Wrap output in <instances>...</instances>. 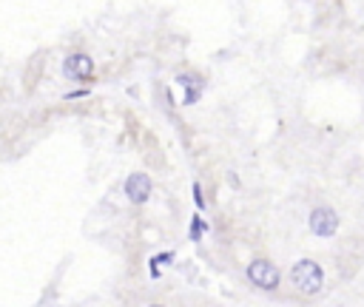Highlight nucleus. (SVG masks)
Here are the masks:
<instances>
[{
  "instance_id": "f257e3e1",
  "label": "nucleus",
  "mask_w": 364,
  "mask_h": 307,
  "mask_svg": "<svg viewBox=\"0 0 364 307\" xmlns=\"http://www.w3.org/2000/svg\"><path fill=\"white\" fill-rule=\"evenodd\" d=\"M287 276H290L293 290H296L299 296H304V298L318 296L321 287H324V267H321L318 262H313V259H299V262H293V267H290Z\"/></svg>"
},
{
  "instance_id": "f03ea898",
  "label": "nucleus",
  "mask_w": 364,
  "mask_h": 307,
  "mask_svg": "<svg viewBox=\"0 0 364 307\" xmlns=\"http://www.w3.org/2000/svg\"><path fill=\"white\" fill-rule=\"evenodd\" d=\"M245 276H247V281H250L253 287H259V290H264V293H273V290H279V284H282V270L276 267V262H270V259H264V256L250 259Z\"/></svg>"
},
{
  "instance_id": "7ed1b4c3",
  "label": "nucleus",
  "mask_w": 364,
  "mask_h": 307,
  "mask_svg": "<svg viewBox=\"0 0 364 307\" xmlns=\"http://www.w3.org/2000/svg\"><path fill=\"white\" fill-rule=\"evenodd\" d=\"M307 227H310L313 236H318V239H330V236L338 233L341 219H338L336 208H330V205H316V208H310Z\"/></svg>"
},
{
  "instance_id": "20e7f679",
  "label": "nucleus",
  "mask_w": 364,
  "mask_h": 307,
  "mask_svg": "<svg viewBox=\"0 0 364 307\" xmlns=\"http://www.w3.org/2000/svg\"><path fill=\"white\" fill-rule=\"evenodd\" d=\"M97 74V65L94 60L85 54V51H71L65 60H63V77L71 80V82H91Z\"/></svg>"
},
{
  "instance_id": "39448f33",
  "label": "nucleus",
  "mask_w": 364,
  "mask_h": 307,
  "mask_svg": "<svg viewBox=\"0 0 364 307\" xmlns=\"http://www.w3.org/2000/svg\"><path fill=\"white\" fill-rule=\"evenodd\" d=\"M122 193H125V199H128L131 205H145V202L151 199V193H154V179H151L148 173L136 171V173H131V176L125 179Z\"/></svg>"
},
{
  "instance_id": "423d86ee",
  "label": "nucleus",
  "mask_w": 364,
  "mask_h": 307,
  "mask_svg": "<svg viewBox=\"0 0 364 307\" xmlns=\"http://www.w3.org/2000/svg\"><path fill=\"white\" fill-rule=\"evenodd\" d=\"M176 85L182 88V105H196L205 94V77L196 71H179Z\"/></svg>"
},
{
  "instance_id": "0eeeda50",
  "label": "nucleus",
  "mask_w": 364,
  "mask_h": 307,
  "mask_svg": "<svg viewBox=\"0 0 364 307\" xmlns=\"http://www.w3.org/2000/svg\"><path fill=\"white\" fill-rule=\"evenodd\" d=\"M205 233H208V222H205V216H202V213H193L191 222H188V242L202 244Z\"/></svg>"
},
{
  "instance_id": "6e6552de",
  "label": "nucleus",
  "mask_w": 364,
  "mask_h": 307,
  "mask_svg": "<svg viewBox=\"0 0 364 307\" xmlns=\"http://www.w3.org/2000/svg\"><path fill=\"white\" fill-rule=\"evenodd\" d=\"M191 196H193V205H196V213H202L205 210V190H202V182H193L191 185Z\"/></svg>"
},
{
  "instance_id": "1a4fd4ad",
  "label": "nucleus",
  "mask_w": 364,
  "mask_h": 307,
  "mask_svg": "<svg viewBox=\"0 0 364 307\" xmlns=\"http://www.w3.org/2000/svg\"><path fill=\"white\" fill-rule=\"evenodd\" d=\"M156 262H159V267H171L176 262V253L173 250H162V253H156Z\"/></svg>"
},
{
  "instance_id": "9d476101",
  "label": "nucleus",
  "mask_w": 364,
  "mask_h": 307,
  "mask_svg": "<svg viewBox=\"0 0 364 307\" xmlns=\"http://www.w3.org/2000/svg\"><path fill=\"white\" fill-rule=\"evenodd\" d=\"M148 273H151V279H159V276H162V270H159V262H156V256H151V259H148Z\"/></svg>"
},
{
  "instance_id": "9b49d317",
  "label": "nucleus",
  "mask_w": 364,
  "mask_h": 307,
  "mask_svg": "<svg viewBox=\"0 0 364 307\" xmlns=\"http://www.w3.org/2000/svg\"><path fill=\"white\" fill-rule=\"evenodd\" d=\"M88 94H91V88H77V91H68L65 99H80V97H88Z\"/></svg>"
},
{
  "instance_id": "f8f14e48",
  "label": "nucleus",
  "mask_w": 364,
  "mask_h": 307,
  "mask_svg": "<svg viewBox=\"0 0 364 307\" xmlns=\"http://www.w3.org/2000/svg\"><path fill=\"white\" fill-rule=\"evenodd\" d=\"M228 185H230V188H239V185H242L239 176H236V171H228Z\"/></svg>"
},
{
  "instance_id": "ddd939ff",
  "label": "nucleus",
  "mask_w": 364,
  "mask_h": 307,
  "mask_svg": "<svg viewBox=\"0 0 364 307\" xmlns=\"http://www.w3.org/2000/svg\"><path fill=\"white\" fill-rule=\"evenodd\" d=\"M148 307H165V304H148Z\"/></svg>"
}]
</instances>
